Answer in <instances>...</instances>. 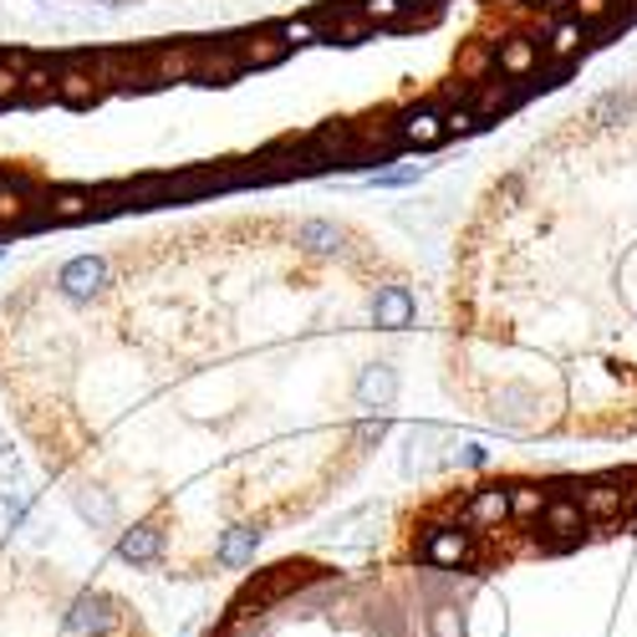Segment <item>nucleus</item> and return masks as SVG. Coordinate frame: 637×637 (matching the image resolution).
<instances>
[{
    "instance_id": "f257e3e1",
    "label": "nucleus",
    "mask_w": 637,
    "mask_h": 637,
    "mask_svg": "<svg viewBox=\"0 0 637 637\" xmlns=\"http://www.w3.org/2000/svg\"><path fill=\"white\" fill-rule=\"evenodd\" d=\"M475 531H469L465 520H454V525H434V531H424V541H418V561L434 571H469L475 566Z\"/></svg>"
},
{
    "instance_id": "f03ea898",
    "label": "nucleus",
    "mask_w": 637,
    "mask_h": 637,
    "mask_svg": "<svg viewBox=\"0 0 637 637\" xmlns=\"http://www.w3.org/2000/svg\"><path fill=\"white\" fill-rule=\"evenodd\" d=\"M459 520H465L475 535H490L500 525H516L510 520V485H479L459 500Z\"/></svg>"
},
{
    "instance_id": "7ed1b4c3",
    "label": "nucleus",
    "mask_w": 637,
    "mask_h": 637,
    "mask_svg": "<svg viewBox=\"0 0 637 637\" xmlns=\"http://www.w3.org/2000/svg\"><path fill=\"white\" fill-rule=\"evenodd\" d=\"M67 627L77 637H113L123 627V602H113L107 592H77L67 612Z\"/></svg>"
},
{
    "instance_id": "20e7f679",
    "label": "nucleus",
    "mask_w": 637,
    "mask_h": 637,
    "mask_svg": "<svg viewBox=\"0 0 637 637\" xmlns=\"http://www.w3.org/2000/svg\"><path fill=\"white\" fill-rule=\"evenodd\" d=\"M627 485H633V475L586 479L582 495H576V500H582V510H586V520H592V525H607L612 516H623L627 505H633V495H637V490H627Z\"/></svg>"
},
{
    "instance_id": "39448f33",
    "label": "nucleus",
    "mask_w": 637,
    "mask_h": 637,
    "mask_svg": "<svg viewBox=\"0 0 637 637\" xmlns=\"http://www.w3.org/2000/svg\"><path fill=\"white\" fill-rule=\"evenodd\" d=\"M107 276H113V266H107L103 255H77V261H67V266H62L56 286H62V296H67V301H93V296L107 286Z\"/></svg>"
},
{
    "instance_id": "423d86ee",
    "label": "nucleus",
    "mask_w": 637,
    "mask_h": 637,
    "mask_svg": "<svg viewBox=\"0 0 637 637\" xmlns=\"http://www.w3.org/2000/svg\"><path fill=\"white\" fill-rule=\"evenodd\" d=\"M592 525L582 510V500L576 495H551V505H545V516L535 520V531H545L556 545H571V541H582V531Z\"/></svg>"
},
{
    "instance_id": "0eeeda50",
    "label": "nucleus",
    "mask_w": 637,
    "mask_h": 637,
    "mask_svg": "<svg viewBox=\"0 0 637 637\" xmlns=\"http://www.w3.org/2000/svg\"><path fill=\"white\" fill-rule=\"evenodd\" d=\"M525 97H531V87H525V82H516V77H490V82H475V97H469V103H475V113L485 123L490 118H505V113H516L520 103H525Z\"/></svg>"
},
{
    "instance_id": "6e6552de",
    "label": "nucleus",
    "mask_w": 637,
    "mask_h": 637,
    "mask_svg": "<svg viewBox=\"0 0 637 637\" xmlns=\"http://www.w3.org/2000/svg\"><path fill=\"white\" fill-rule=\"evenodd\" d=\"M541 62H545L541 36H505V41H495V67H500L505 77L525 82V77L541 72Z\"/></svg>"
},
{
    "instance_id": "1a4fd4ad",
    "label": "nucleus",
    "mask_w": 637,
    "mask_h": 637,
    "mask_svg": "<svg viewBox=\"0 0 637 637\" xmlns=\"http://www.w3.org/2000/svg\"><path fill=\"white\" fill-rule=\"evenodd\" d=\"M103 93H107V87H103V77H97L93 67H77L72 56L56 62V97H62L67 107H93Z\"/></svg>"
},
{
    "instance_id": "9d476101",
    "label": "nucleus",
    "mask_w": 637,
    "mask_h": 637,
    "mask_svg": "<svg viewBox=\"0 0 637 637\" xmlns=\"http://www.w3.org/2000/svg\"><path fill=\"white\" fill-rule=\"evenodd\" d=\"M118 551H123V561H134V566H159L163 551H169V531H163V525H153V520H144V525H128V531L118 535Z\"/></svg>"
},
{
    "instance_id": "9b49d317",
    "label": "nucleus",
    "mask_w": 637,
    "mask_h": 637,
    "mask_svg": "<svg viewBox=\"0 0 637 637\" xmlns=\"http://www.w3.org/2000/svg\"><path fill=\"white\" fill-rule=\"evenodd\" d=\"M240 72H245V62H240L235 46H225V41L200 46V62H194V82L200 87H230V82H240Z\"/></svg>"
},
{
    "instance_id": "f8f14e48",
    "label": "nucleus",
    "mask_w": 637,
    "mask_h": 637,
    "mask_svg": "<svg viewBox=\"0 0 637 637\" xmlns=\"http://www.w3.org/2000/svg\"><path fill=\"white\" fill-rule=\"evenodd\" d=\"M413 317H418V301H413L408 286H378L372 291V321L378 327L403 332V327H413Z\"/></svg>"
},
{
    "instance_id": "ddd939ff",
    "label": "nucleus",
    "mask_w": 637,
    "mask_h": 637,
    "mask_svg": "<svg viewBox=\"0 0 637 637\" xmlns=\"http://www.w3.org/2000/svg\"><path fill=\"white\" fill-rule=\"evenodd\" d=\"M399 134L408 148H434L449 138V128H444V113H438V107H408L399 118Z\"/></svg>"
},
{
    "instance_id": "4468645a",
    "label": "nucleus",
    "mask_w": 637,
    "mask_h": 637,
    "mask_svg": "<svg viewBox=\"0 0 637 637\" xmlns=\"http://www.w3.org/2000/svg\"><path fill=\"white\" fill-rule=\"evenodd\" d=\"M41 210H46L52 225H77V220H93L97 194H93V189H52Z\"/></svg>"
},
{
    "instance_id": "2eb2a0df",
    "label": "nucleus",
    "mask_w": 637,
    "mask_h": 637,
    "mask_svg": "<svg viewBox=\"0 0 637 637\" xmlns=\"http://www.w3.org/2000/svg\"><path fill=\"white\" fill-rule=\"evenodd\" d=\"M194 62H200V46H153L148 52L153 82H194Z\"/></svg>"
},
{
    "instance_id": "dca6fc26",
    "label": "nucleus",
    "mask_w": 637,
    "mask_h": 637,
    "mask_svg": "<svg viewBox=\"0 0 637 637\" xmlns=\"http://www.w3.org/2000/svg\"><path fill=\"white\" fill-rule=\"evenodd\" d=\"M255 551H261V531H255V525H230V531L214 541V561H220L225 571L251 566Z\"/></svg>"
},
{
    "instance_id": "f3484780",
    "label": "nucleus",
    "mask_w": 637,
    "mask_h": 637,
    "mask_svg": "<svg viewBox=\"0 0 637 637\" xmlns=\"http://www.w3.org/2000/svg\"><path fill=\"white\" fill-rule=\"evenodd\" d=\"M393 393H399V372L387 368V362H372V368H362L358 387H352V399H358L362 408H387V403H393Z\"/></svg>"
},
{
    "instance_id": "a211bd4d",
    "label": "nucleus",
    "mask_w": 637,
    "mask_h": 637,
    "mask_svg": "<svg viewBox=\"0 0 637 637\" xmlns=\"http://www.w3.org/2000/svg\"><path fill=\"white\" fill-rule=\"evenodd\" d=\"M235 52H240V62H245V67H276V62H286V52H291V46H286V41H280V31H251V36H240L235 41Z\"/></svg>"
},
{
    "instance_id": "6ab92c4d",
    "label": "nucleus",
    "mask_w": 637,
    "mask_h": 637,
    "mask_svg": "<svg viewBox=\"0 0 637 637\" xmlns=\"http://www.w3.org/2000/svg\"><path fill=\"white\" fill-rule=\"evenodd\" d=\"M586 46V21L576 15H561L551 36H545V62H576V52Z\"/></svg>"
},
{
    "instance_id": "aec40b11",
    "label": "nucleus",
    "mask_w": 637,
    "mask_h": 637,
    "mask_svg": "<svg viewBox=\"0 0 637 637\" xmlns=\"http://www.w3.org/2000/svg\"><path fill=\"white\" fill-rule=\"evenodd\" d=\"M296 245L311 255H337L342 251V230H337L332 220H301V225H296Z\"/></svg>"
},
{
    "instance_id": "412c9836",
    "label": "nucleus",
    "mask_w": 637,
    "mask_h": 637,
    "mask_svg": "<svg viewBox=\"0 0 637 637\" xmlns=\"http://www.w3.org/2000/svg\"><path fill=\"white\" fill-rule=\"evenodd\" d=\"M545 505H551V495H545L541 485H510V520H516V525H531V520H541Z\"/></svg>"
},
{
    "instance_id": "4be33fe9",
    "label": "nucleus",
    "mask_w": 637,
    "mask_h": 637,
    "mask_svg": "<svg viewBox=\"0 0 637 637\" xmlns=\"http://www.w3.org/2000/svg\"><path fill=\"white\" fill-rule=\"evenodd\" d=\"M77 516L87 520V525H97V531H103V525H113V520H118V500H113L107 490H93V485H87V490H77Z\"/></svg>"
},
{
    "instance_id": "5701e85b",
    "label": "nucleus",
    "mask_w": 637,
    "mask_h": 637,
    "mask_svg": "<svg viewBox=\"0 0 637 637\" xmlns=\"http://www.w3.org/2000/svg\"><path fill=\"white\" fill-rule=\"evenodd\" d=\"M46 97H56V67L31 62V67L21 72V97H15V103H46Z\"/></svg>"
},
{
    "instance_id": "b1692460",
    "label": "nucleus",
    "mask_w": 637,
    "mask_h": 637,
    "mask_svg": "<svg viewBox=\"0 0 637 637\" xmlns=\"http://www.w3.org/2000/svg\"><path fill=\"white\" fill-rule=\"evenodd\" d=\"M592 123H602V128H617V123H627V118H637V97H623V93H607L592 113H586Z\"/></svg>"
},
{
    "instance_id": "393cba45",
    "label": "nucleus",
    "mask_w": 637,
    "mask_h": 637,
    "mask_svg": "<svg viewBox=\"0 0 637 637\" xmlns=\"http://www.w3.org/2000/svg\"><path fill=\"white\" fill-rule=\"evenodd\" d=\"M424 173H428V163H393V169H372L368 184L372 189H408V184H418Z\"/></svg>"
},
{
    "instance_id": "a878e982",
    "label": "nucleus",
    "mask_w": 637,
    "mask_h": 637,
    "mask_svg": "<svg viewBox=\"0 0 637 637\" xmlns=\"http://www.w3.org/2000/svg\"><path fill=\"white\" fill-rule=\"evenodd\" d=\"M372 36V21L362 11H342L337 15V31L327 41H332V46H358V41H368Z\"/></svg>"
},
{
    "instance_id": "bb28decb",
    "label": "nucleus",
    "mask_w": 637,
    "mask_h": 637,
    "mask_svg": "<svg viewBox=\"0 0 637 637\" xmlns=\"http://www.w3.org/2000/svg\"><path fill=\"white\" fill-rule=\"evenodd\" d=\"M428 637H465V612L454 607V602L428 607Z\"/></svg>"
},
{
    "instance_id": "cd10ccee",
    "label": "nucleus",
    "mask_w": 637,
    "mask_h": 637,
    "mask_svg": "<svg viewBox=\"0 0 637 637\" xmlns=\"http://www.w3.org/2000/svg\"><path fill=\"white\" fill-rule=\"evenodd\" d=\"M280 41L286 46H306V41H327V26H321L317 15H301V21H280Z\"/></svg>"
},
{
    "instance_id": "c85d7f7f",
    "label": "nucleus",
    "mask_w": 637,
    "mask_h": 637,
    "mask_svg": "<svg viewBox=\"0 0 637 637\" xmlns=\"http://www.w3.org/2000/svg\"><path fill=\"white\" fill-rule=\"evenodd\" d=\"M444 128H449V134H459V138H469V134H479V128H485V118L475 113V103H454V107H444Z\"/></svg>"
},
{
    "instance_id": "c756f323",
    "label": "nucleus",
    "mask_w": 637,
    "mask_h": 637,
    "mask_svg": "<svg viewBox=\"0 0 637 637\" xmlns=\"http://www.w3.org/2000/svg\"><path fill=\"white\" fill-rule=\"evenodd\" d=\"M358 11L368 15L372 26H393V21H399V15L408 11V0H362Z\"/></svg>"
},
{
    "instance_id": "7c9ffc66",
    "label": "nucleus",
    "mask_w": 637,
    "mask_h": 637,
    "mask_svg": "<svg viewBox=\"0 0 637 637\" xmlns=\"http://www.w3.org/2000/svg\"><path fill=\"white\" fill-rule=\"evenodd\" d=\"M612 11H617V0H571V15H576V21H586V26L607 21Z\"/></svg>"
},
{
    "instance_id": "2f4dec72",
    "label": "nucleus",
    "mask_w": 637,
    "mask_h": 637,
    "mask_svg": "<svg viewBox=\"0 0 637 637\" xmlns=\"http://www.w3.org/2000/svg\"><path fill=\"white\" fill-rule=\"evenodd\" d=\"M490 459V454L479 449V444H449V454H444V465H454V469H479Z\"/></svg>"
},
{
    "instance_id": "473e14b6",
    "label": "nucleus",
    "mask_w": 637,
    "mask_h": 637,
    "mask_svg": "<svg viewBox=\"0 0 637 637\" xmlns=\"http://www.w3.org/2000/svg\"><path fill=\"white\" fill-rule=\"evenodd\" d=\"M383 434H387L383 418H368V424H358V444H383Z\"/></svg>"
},
{
    "instance_id": "72a5a7b5",
    "label": "nucleus",
    "mask_w": 637,
    "mask_h": 637,
    "mask_svg": "<svg viewBox=\"0 0 637 637\" xmlns=\"http://www.w3.org/2000/svg\"><path fill=\"white\" fill-rule=\"evenodd\" d=\"M520 200V173H510L500 189H495V204H516Z\"/></svg>"
},
{
    "instance_id": "f704fd0d",
    "label": "nucleus",
    "mask_w": 637,
    "mask_h": 637,
    "mask_svg": "<svg viewBox=\"0 0 637 637\" xmlns=\"http://www.w3.org/2000/svg\"><path fill=\"white\" fill-rule=\"evenodd\" d=\"M0 261H6V245H0Z\"/></svg>"
},
{
    "instance_id": "c9c22d12",
    "label": "nucleus",
    "mask_w": 637,
    "mask_h": 637,
    "mask_svg": "<svg viewBox=\"0 0 637 637\" xmlns=\"http://www.w3.org/2000/svg\"><path fill=\"white\" fill-rule=\"evenodd\" d=\"M408 6H424V0H408Z\"/></svg>"
}]
</instances>
